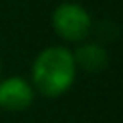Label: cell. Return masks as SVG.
Listing matches in <instances>:
<instances>
[{"label": "cell", "instance_id": "1", "mask_svg": "<svg viewBox=\"0 0 123 123\" xmlns=\"http://www.w3.org/2000/svg\"><path fill=\"white\" fill-rule=\"evenodd\" d=\"M75 77V60L73 56L60 46L48 48L38 54L33 65V79L37 88L44 96H60L65 92Z\"/></svg>", "mask_w": 123, "mask_h": 123}, {"label": "cell", "instance_id": "2", "mask_svg": "<svg viewBox=\"0 0 123 123\" xmlns=\"http://www.w3.org/2000/svg\"><path fill=\"white\" fill-rule=\"evenodd\" d=\"M54 29L67 40H81L90 31L88 13L77 4H62L56 8L52 15Z\"/></svg>", "mask_w": 123, "mask_h": 123}, {"label": "cell", "instance_id": "3", "mask_svg": "<svg viewBox=\"0 0 123 123\" xmlns=\"http://www.w3.org/2000/svg\"><path fill=\"white\" fill-rule=\"evenodd\" d=\"M33 90L25 79L12 77L0 85V106L10 111H19L31 106Z\"/></svg>", "mask_w": 123, "mask_h": 123}, {"label": "cell", "instance_id": "4", "mask_svg": "<svg viewBox=\"0 0 123 123\" xmlns=\"http://www.w3.org/2000/svg\"><path fill=\"white\" fill-rule=\"evenodd\" d=\"M73 60H77V63L83 69H86V71H100L108 63L106 50L102 46H98V44H85V46H81Z\"/></svg>", "mask_w": 123, "mask_h": 123}]
</instances>
